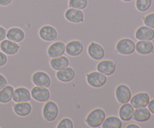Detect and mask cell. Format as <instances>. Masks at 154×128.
<instances>
[{"mask_svg":"<svg viewBox=\"0 0 154 128\" xmlns=\"http://www.w3.org/2000/svg\"><path fill=\"white\" fill-rule=\"evenodd\" d=\"M84 44L80 40H71L66 44V54L71 57H78L84 52Z\"/></svg>","mask_w":154,"mask_h":128,"instance_id":"cell-6","label":"cell"},{"mask_svg":"<svg viewBox=\"0 0 154 128\" xmlns=\"http://www.w3.org/2000/svg\"><path fill=\"white\" fill-rule=\"evenodd\" d=\"M6 39L20 43L25 39V33L19 27H11L7 30Z\"/></svg>","mask_w":154,"mask_h":128,"instance_id":"cell-24","label":"cell"},{"mask_svg":"<svg viewBox=\"0 0 154 128\" xmlns=\"http://www.w3.org/2000/svg\"><path fill=\"white\" fill-rule=\"evenodd\" d=\"M151 117V112L146 107L135 108L133 113L132 120L138 123H144L150 120Z\"/></svg>","mask_w":154,"mask_h":128,"instance_id":"cell-23","label":"cell"},{"mask_svg":"<svg viewBox=\"0 0 154 128\" xmlns=\"http://www.w3.org/2000/svg\"><path fill=\"white\" fill-rule=\"evenodd\" d=\"M6 34H7V30L4 27L0 26V42L6 39Z\"/></svg>","mask_w":154,"mask_h":128,"instance_id":"cell-33","label":"cell"},{"mask_svg":"<svg viewBox=\"0 0 154 128\" xmlns=\"http://www.w3.org/2000/svg\"><path fill=\"white\" fill-rule=\"evenodd\" d=\"M114 96L117 102L121 105L130 101L132 93L129 86L125 84H120L116 87Z\"/></svg>","mask_w":154,"mask_h":128,"instance_id":"cell-5","label":"cell"},{"mask_svg":"<svg viewBox=\"0 0 154 128\" xmlns=\"http://www.w3.org/2000/svg\"><path fill=\"white\" fill-rule=\"evenodd\" d=\"M153 0H135V8L140 12H147L151 8Z\"/></svg>","mask_w":154,"mask_h":128,"instance_id":"cell-27","label":"cell"},{"mask_svg":"<svg viewBox=\"0 0 154 128\" xmlns=\"http://www.w3.org/2000/svg\"><path fill=\"white\" fill-rule=\"evenodd\" d=\"M14 88L10 84H7L5 87L0 90V102L2 104L11 102Z\"/></svg>","mask_w":154,"mask_h":128,"instance_id":"cell-26","label":"cell"},{"mask_svg":"<svg viewBox=\"0 0 154 128\" xmlns=\"http://www.w3.org/2000/svg\"><path fill=\"white\" fill-rule=\"evenodd\" d=\"M126 128H141V126L137 125L136 123H128V125L125 126Z\"/></svg>","mask_w":154,"mask_h":128,"instance_id":"cell-36","label":"cell"},{"mask_svg":"<svg viewBox=\"0 0 154 128\" xmlns=\"http://www.w3.org/2000/svg\"><path fill=\"white\" fill-rule=\"evenodd\" d=\"M32 81L35 86L42 87H49L51 86V78L50 75L45 71H36L32 75Z\"/></svg>","mask_w":154,"mask_h":128,"instance_id":"cell-7","label":"cell"},{"mask_svg":"<svg viewBox=\"0 0 154 128\" xmlns=\"http://www.w3.org/2000/svg\"><path fill=\"white\" fill-rule=\"evenodd\" d=\"M106 117V112L103 108H95L92 109L86 116L85 123L88 127H100Z\"/></svg>","mask_w":154,"mask_h":128,"instance_id":"cell-1","label":"cell"},{"mask_svg":"<svg viewBox=\"0 0 154 128\" xmlns=\"http://www.w3.org/2000/svg\"><path fill=\"white\" fill-rule=\"evenodd\" d=\"M122 1L125 2H130L134 1V0H122Z\"/></svg>","mask_w":154,"mask_h":128,"instance_id":"cell-37","label":"cell"},{"mask_svg":"<svg viewBox=\"0 0 154 128\" xmlns=\"http://www.w3.org/2000/svg\"><path fill=\"white\" fill-rule=\"evenodd\" d=\"M47 54L50 58H55L66 54V44L61 41L52 42L47 50Z\"/></svg>","mask_w":154,"mask_h":128,"instance_id":"cell-13","label":"cell"},{"mask_svg":"<svg viewBox=\"0 0 154 128\" xmlns=\"http://www.w3.org/2000/svg\"><path fill=\"white\" fill-rule=\"evenodd\" d=\"M135 51L141 55H150L154 52L153 43L151 41H138L135 43Z\"/></svg>","mask_w":154,"mask_h":128,"instance_id":"cell-21","label":"cell"},{"mask_svg":"<svg viewBox=\"0 0 154 128\" xmlns=\"http://www.w3.org/2000/svg\"><path fill=\"white\" fill-rule=\"evenodd\" d=\"M87 54L93 60L100 61L105 58V51L100 44L96 42H91L87 47Z\"/></svg>","mask_w":154,"mask_h":128,"instance_id":"cell-10","label":"cell"},{"mask_svg":"<svg viewBox=\"0 0 154 128\" xmlns=\"http://www.w3.org/2000/svg\"><path fill=\"white\" fill-rule=\"evenodd\" d=\"M86 80L87 84L93 88H102L108 82V77L97 70H95L87 74Z\"/></svg>","mask_w":154,"mask_h":128,"instance_id":"cell-3","label":"cell"},{"mask_svg":"<svg viewBox=\"0 0 154 128\" xmlns=\"http://www.w3.org/2000/svg\"><path fill=\"white\" fill-rule=\"evenodd\" d=\"M135 37L138 41H152L154 39V29L147 27L140 26L135 32Z\"/></svg>","mask_w":154,"mask_h":128,"instance_id":"cell-16","label":"cell"},{"mask_svg":"<svg viewBox=\"0 0 154 128\" xmlns=\"http://www.w3.org/2000/svg\"><path fill=\"white\" fill-rule=\"evenodd\" d=\"M42 117L46 121L49 123H52L54 124V121L57 119L59 115V110L58 105L57 102H54V100H48L45 102L43 107H42ZM56 127V126H55Z\"/></svg>","mask_w":154,"mask_h":128,"instance_id":"cell-2","label":"cell"},{"mask_svg":"<svg viewBox=\"0 0 154 128\" xmlns=\"http://www.w3.org/2000/svg\"><path fill=\"white\" fill-rule=\"evenodd\" d=\"M12 100L14 102H30L32 96L30 90L26 87H18L14 88Z\"/></svg>","mask_w":154,"mask_h":128,"instance_id":"cell-15","label":"cell"},{"mask_svg":"<svg viewBox=\"0 0 154 128\" xmlns=\"http://www.w3.org/2000/svg\"><path fill=\"white\" fill-rule=\"evenodd\" d=\"M69 65H70V60L66 55L60 56L55 58H51L50 60V66L54 71L64 69L69 66Z\"/></svg>","mask_w":154,"mask_h":128,"instance_id":"cell-22","label":"cell"},{"mask_svg":"<svg viewBox=\"0 0 154 128\" xmlns=\"http://www.w3.org/2000/svg\"><path fill=\"white\" fill-rule=\"evenodd\" d=\"M20 49V46L17 42L9 39H4L0 42V50L6 55L12 56L16 54Z\"/></svg>","mask_w":154,"mask_h":128,"instance_id":"cell-19","label":"cell"},{"mask_svg":"<svg viewBox=\"0 0 154 128\" xmlns=\"http://www.w3.org/2000/svg\"><path fill=\"white\" fill-rule=\"evenodd\" d=\"M65 18L69 22L74 23H79L84 22V14L81 9L69 8L65 11Z\"/></svg>","mask_w":154,"mask_h":128,"instance_id":"cell-17","label":"cell"},{"mask_svg":"<svg viewBox=\"0 0 154 128\" xmlns=\"http://www.w3.org/2000/svg\"><path fill=\"white\" fill-rule=\"evenodd\" d=\"M115 49L122 55H131L135 52V42L129 38H123L117 42Z\"/></svg>","mask_w":154,"mask_h":128,"instance_id":"cell-4","label":"cell"},{"mask_svg":"<svg viewBox=\"0 0 154 128\" xmlns=\"http://www.w3.org/2000/svg\"><path fill=\"white\" fill-rule=\"evenodd\" d=\"M56 128H74V122L70 117H63L59 120Z\"/></svg>","mask_w":154,"mask_h":128,"instance_id":"cell-29","label":"cell"},{"mask_svg":"<svg viewBox=\"0 0 154 128\" xmlns=\"http://www.w3.org/2000/svg\"><path fill=\"white\" fill-rule=\"evenodd\" d=\"M143 23L147 27L154 29V12L146 14L142 18Z\"/></svg>","mask_w":154,"mask_h":128,"instance_id":"cell-30","label":"cell"},{"mask_svg":"<svg viewBox=\"0 0 154 128\" xmlns=\"http://www.w3.org/2000/svg\"><path fill=\"white\" fill-rule=\"evenodd\" d=\"M96 70L106 75L107 77H110L115 73L117 70V66L113 60L103 59L97 63Z\"/></svg>","mask_w":154,"mask_h":128,"instance_id":"cell-8","label":"cell"},{"mask_svg":"<svg viewBox=\"0 0 154 128\" xmlns=\"http://www.w3.org/2000/svg\"><path fill=\"white\" fill-rule=\"evenodd\" d=\"M31 96L34 100L39 102H46L51 99V92L48 87L34 86L30 90Z\"/></svg>","mask_w":154,"mask_h":128,"instance_id":"cell-9","label":"cell"},{"mask_svg":"<svg viewBox=\"0 0 154 128\" xmlns=\"http://www.w3.org/2000/svg\"><path fill=\"white\" fill-rule=\"evenodd\" d=\"M14 112L17 116L25 117L29 115L32 111V105L29 102H14L13 105Z\"/></svg>","mask_w":154,"mask_h":128,"instance_id":"cell-18","label":"cell"},{"mask_svg":"<svg viewBox=\"0 0 154 128\" xmlns=\"http://www.w3.org/2000/svg\"><path fill=\"white\" fill-rule=\"evenodd\" d=\"M8 62V57L5 53L0 51V67L5 66Z\"/></svg>","mask_w":154,"mask_h":128,"instance_id":"cell-31","label":"cell"},{"mask_svg":"<svg viewBox=\"0 0 154 128\" xmlns=\"http://www.w3.org/2000/svg\"><path fill=\"white\" fill-rule=\"evenodd\" d=\"M88 5V0H69V7L84 10Z\"/></svg>","mask_w":154,"mask_h":128,"instance_id":"cell-28","label":"cell"},{"mask_svg":"<svg viewBox=\"0 0 154 128\" xmlns=\"http://www.w3.org/2000/svg\"><path fill=\"white\" fill-rule=\"evenodd\" d=\"M134 111H135V108L131 105V103H129V102L121 104L118 110V117L123 121H130L132 120Z\"/></svg>","mask_w":154,"mask_h":128,"instance_id":"cell-20","label":"cell"},{"mask_svg":"<svg viewBox=\"0 0 154 128\" xmlns=\"http://www.w3.org/2000/svg\"><path fill=\"white\" fill-rule=\"evenodd\" d=\"M76 76V72L72 66L56 71V77L62 83H70L75 79Z\"/></svg>","mask_w":154,"mask_h":128,"instance_id":"cell-14","label":"cell"},{"mask_svg":"<svg viewBox=\"0 0 154 128\" xmlns=\"http://www.w3.org/2000/svg\"><path fill=\"white\" fill-rule=\"evenodd\" d=\"M13 0H0V5L7 6L12 2Z\"/></svg>","mask_w":154,"mask_h":128,"instance_id":"cell-35","label":"cell"},{"mask_svg":"<svg viewBox=\"0 0 154 128\" xmlns=\"http://www.w3.org/2000/svg\"><path fill=\"white\" fill-rule=\"evenodd\" d=\"M102 128H122L123 120L116 115L107 116L104 122L102 123Z\"/></svg>","mask_w":154,"mask_h":128,"instance_id":"cell-25","label":"cell"},{"mask_svg":"<svg viewBox=\"0 0 154 128\" xmlns=\"http://www.w3.org/2000/svg\"><path fill=\"white\" fill-rule=\"evenodd\" d=\"M147 108L151 112V114H154V98L150 100L148 105H147Z\"/></svg>","mask_w":154,"mask_h":128,"instance_id":"cell-34","label":"cell"},{"mask_svg":"<svg viewBox=\"0 0 154 128\" xmlns=\"http://www.w3.org/2000/svg\"><path fill=\"white\" fill-rule=\"evenodd\" d=\"M150 100V97L148 93L145 91H141L132 96L129 102L131 105L134 107V108H138L147 106Z\"/></svg>","mask_w":154,"mask_h":128,"instance_id":"cell-11","label":"cell"},{"mask_svg":"<svg viewBox=\"0 0 154 128\" xmlns=\"http://www.w3.org/2000/svg\"><path fill=\"white\" fill-rule=\"evenodd\" d=\"M38 35L42 40L45 42H54L57 40L58 32L51 25H45L40 28L38 31Z\"/></svg>","mask_w":154,"mask_h":128,"instance_id":"cell-12","label":"cell"},{"mask_svg":"<svg viewBox=\"0 0 154 128\" xmlns=\"http://www.w3.org/2000/svg\"><path fill=\"white\" fill-rule=\"evenodd\" d=\"M8 84V81L6 79L5 77L2 75V74L0 73V90L2 89L3 87H5Z\"/></svg>","mask_w":154,"mask_h":128,"instance_id":"cell-32","label":"cell"}]
</instances>
